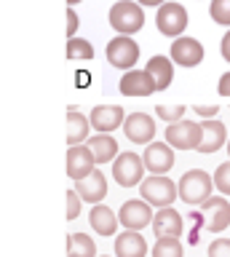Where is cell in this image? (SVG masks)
Returning a JSON list of instances; mask_svg holds the SVG:
<instances>
[{"label":"cell","mask_w":230,"mask_h":257,"mask_svg":"<svg viewBox=\"0 0 230 257\" xmlns=\"http://www.w3.org/2000/svg\"><path fill=\"white\" fill-rule=\"evenodd\" d=\"M142 158H145L150 174H166L174 166V148L169 142H150L142 153Z\"/></svg>","instance_id":"12"},{"label":"cell","mask_w":230,"mask_h":257,"mask_svg":"<svg viewBox=\"0 0 230 257\" xmlns=\"http://www.w3.org/2000/svg\"><path fill=\"white\" fill-rule=\"evenodd\" d=\"M209 14H211V19L217 22V24L230 27V0H211Z\"/></svg>","instance_id":"28"},{"label":"cell","mask_w":230,"mask_h":257,"mask_svg":"<svg viewBox=\"0 0 230 257\" xmlns=\"http://www.w3.org/2000/svg\"><path fill=\"white\" fill-rule=\"evenodd\" d=\"M201 128H203V137H201V145H198V153H217L222 150V145L227 142V126L217 118H209V120H201Z\"/></svg>","instance_id":"18"},{"label":"cell","mask_w":230,"mask_h":257,"mask_svg":"<svg viewBox=\"0 0 230 257\" xmlns=\"http://www.w3.org/2000/svg\"><path fill=\"white\" fill-rule=\"evenodd\" d=\"M214 188H217L222 196H230V161L214 169Z\"/></svg>","instance_id":"29"},{"label":"cell","mask_w":230,"mask_h":257,"mask_svg":"<svg viewBox=\"0 0 230 257\" xmlns=\"http://www.w3.org/2000/svg\"><path fill=\"white\" fill-rule=\"evenodd\" d=\"M203 59V46L198 43L195 38H174L171 43V62L179 64V67H195V64H201Z\"/></svg>","instance_id":"14"},{"label":"cell","mask_w":230,"mask_h":257,"mask_svg":"<svg viewBox=\"0 0 230 257\" xmlns=\"http://www.w3.org/2000/svg\"><path fill=\"white\" fill-rule=\"evenodd\" d=\"M118 88H121L123 96H150L158 91L155 80L147 70H126V75L121 78Z\"/></svg>","instance_id":"13"},{"label":"cell","mask_w":230,"mask_h":257,"mask_svg":"<svg viewBox=\"0 0 230 257\" xmlns=\"http://www.w3.org/2000/svg\"><path fill=\"white\" fill-rule=\"evenodd\" d=\"M155 115L158 120H166V123H177V120L185 118V107L182 104H158Z\"/></svg>","instance_id":"27"},{"label":"cell","mask_w":230,"mask_h":257,"mask_svg":"<svg viewBox=\"0 0 230 257\" xmlns=\"http://www.w3.org/2000/svg\"><path fill=\"white\" fill-rule=\"evenodd\" d=\"M78 3H81V0H67V6H70V8H73V6H78Z\"/></svg>","instance_id":"37"},{"label":"cell","mask_w":230,"mask_h":257,"mask_svg":"<svg viewBox=\"0 0 230 257\" xmlns=\"http://www.w3.org/2000/svg\"><path fill=\"white\" fill-rule=\"evenodd\" d=\"M67 59H94V46L83 38L67 40Z\"/></svg>","instance_id":"26"},{"label":"cell","mask_w":230,"mask_h":257,"mask_svg":"<svg viewBox=\"0 0 230 257\" xmlns=\"http://www.w3.org/2000/svg\"><path fill=\"white\" fill-rule=\"evenodd\" d=\"M145 172H147L145 158L137 156V153H131V150H123L113 164V180L121 185V188H137V185H142Z\"/></svg>","instance_id":"4"},{"label":"cell","mask_w":230,"mask_h":257,"mask_svg":"<svg viewBox=\"0 0 230 257\" xmlns=\"http://www.w3.org/2000/svg\"><path fill=\"white\" fill-rule=\"evenodd\" d=\"M177 188H179V198L190 206H198V204H203V201H209L211 193L217 190L214 188V177H209L206 172H201V169L185 172L179 177Z\"/></svg>","instance_id":"1"},{"label":"cell","mask_w":230,"mask_h":257,"mask_svg":"<svg viewBox=\"0 0 230 257\" xmlns=\"http://www.w3.org/2000/svg\"><path fill=\"white\" fill-rule=\"evenodd\" d=\"M81 206H83V198L78 196V190H67V220H75L81 217Z\"/></svg>","instance_id":"30"},{"label":"cell","mask_w":230,"mask_h":257,"mask_svg":"<svg viewBox=\"0 0 230 257\" xmlns=\"http://www.w3.org/2000/svg\"><path fill=\"white\" fill-rule=\"evenodd\" d=\"M89 222H91V228H94V233H97V236H118V225H121L118 214H115L110 206H105V204L91 206Z\"/></svg>","instance_id":"19"},{"label":"cell","mask_w":230,"mask_h":257,"mask_svg":"<svg viewBox=\"0 0 230 257\" xmlns=\"http://www.w3.org/2000/svg\"><path fill=\"white\" fill-rule=\"evenodd\" d=\"M155 118L147 112H131L123 120V134L129 137L134 145H150L155 140Z\"/></svg>","instance_id":"10"},{"label":"cell","mask_w":230,"mask_h":257,"mask_svg":"<svg viewBox=\"0 0 230 257\" xmlns=\"http://www.w3.org/2000/svg\"><path fill=\"white\" fill-rule=\"evenodd\" d=\"M227 156H230V142H227Z\"/></svg>","instance_id":"38"},{"label":"cell","mask_w":230,"mask_h":257,"mask_svg":"<svg viewBox=\"0 0 230 257\" xmlns=\"http://www.w3.org/2000/svg\"><path fill=\"white\" fill-rule=\"evenodd\" d=\"M67 257H99L94 238L86 233H70L67 236Z\"/></svg>","instance_id":"24"},{"label":"cell","mask_w":230,"mask_h":257,"mask_svg":"<svg viewBox=\"0 0 230 257\" xmlns=\"http://www.w3.org/2000/svg\"><path fill=\"white\" fill-rule=\"evenodd\" d=\"M153 206L147 204L145 198H131L126 201V204L121 206V212H118V220H121V225L126 230H142L147 228V225H153Z\"/></svg>","instance_id":"8"},{"label":"cell","mask_w":230,"mask_h":257,"mask_svg":"<svg viewBox=\"0 0 230 257\" xmlns=\"http://www.w3.org/2000/svg\"><path fill=\"white\" fill-rule=\"evenodd\" d=\"M145 70L153 75L158 91H163V88L171 86V80H174V62H171V56H161V54L153 56V59L147 62Z\"/></svg>","instance_id":"23"},{"label":"cell","mask_w":230,"mask_h":257,"mask_svg":"<svg viewBox=\"0 0 230 257\" xmlns=\"http://www.w3.org/2000/svg\"><path fill=\"white\" fill-rule=\"evenodd\" d=\"M139 193H142V198H145L153 209H166V206H171L174 201L179 198L177 182L169 180L166 174H150V177H145L142 185H139Z\"/></svg>","instance_id":"2"},{"label":"cell","mask_w":230,"mask_h":257,"mask_svg":"<svg viewBox=\"0 0 230 257\" xmlns=\"http://www.w3.org/2000/svg\"><path fill=\"white\" fill-rule=\"evenodd\" d=\"M89 134H91V118H86L81 110L70 107L67 110V148L89 142Z\"/></svg>","instance_id":"22"},{"label":"cell","mask_w":230,"mask_h":257,"mask_svg":"<svg viewBox=\"0 0 230 257\" xmlns=\"http://www.w3.org/2000/svg\"><path fill=\"white\" fill-rule=\"evenodd\" d=\"M217 91L222 96H230V72H225V75L219 78V86H217Z\"/></svg>","instance_id":"35"},{"label":"cell","mask_w":230,"mask_h":257,"mask_svg":"<svg viewBox=\"0 0 230 257\" xmlns=\"http://www.w3.org/2000/svg\"><path fill=\"white\" fill-rule=\"evenodd\" d=\"M94 166H97V161H94L89 145H73V148L67 150V174L70 180H83V177H89L94 172Z\"/></svg>","instance_id":"16"},{"label":"cell","mask_w":230,"mask_h":257,"mask_svg":"<svg viewBox=\"0 0 230 257\" xmlns=\"http://www.w3.org/2000/svg\"><path fill=\"white\" fill-rule=\"evenodd\" d=\"M185 249H182L179 238H155L153 246V257H182Z\"/></svg>","instance_id":"25"},{"label":"cell","mask_w":230,"mask_h":257,"mask_svg":"<svg viewBox=\"0 0 230 257\" xmlns=\"http://www.w3.org/2000/svg\"><path fill=\"white\" fill-rule=\"evenodd\" d=\"M201 137H203V128H201V123H195V120L182 118L177 123L166 126V142H169L174 150H198Z\"/></svg>","instance_id":"5"},{"label":"cell","mask_w":230,"mask_h":257,"mask_svg":"<svg viewBox=\"0 0 230 257\" xmlns=\"http://www.w3.org/2000/svg\"><path fill=\"white\" fill-rule=\"evenodd\" d=\"M182 228H185V220H182V214L177 212V209H171V206L158 209L155 217H153L155 238H179Z\"/></svg>","instance_id":"15"},{"label":"cell","mask_w":230,"mask_h":257,"mask_svg":"<svg viewBox=\"0 0 230 257\" xmlns=\"http://www.w3.org/2000/svg\"><path fill=\"white\" fill-rule=\"evenodd\" d=\"M139 6H155V8H161L163 3H169V0H137Z\"/></svg>","instance_id":"36"},{"label":"cell","mask_w":230,"mask_h":257,"mask_svg":"<svg viewBox=\"0 0 230 257\" xmlns=\"http://www.w3.org/2000/svg\"><path fill=\"white\" fill-rule=\"evenodd\" d=\"M107 62L118 70H131L139 59V46L137 40H131V35H115L107 43Z\"/></svg>","instance_id":"7"},{"label":"cell","mask_w":230,"mask_h":257,"mask_svg":"<svg viewBox=\"0 0 230 257\" xmlns=\"http://www.w3.org/2000/svg\"><path fill=\"white\" fill-rule=\"evenodd\" d=\"M115 257H147V241L139 230H123L115 236Z\"/></svg>","instance_id":"20"},{"label":"cell","mask_w":230,"mask_h":257,"mask_svg":"<svg viewBox=\"0 0 230 257\" xmlns=\"http://www.w3.org/2000/svg\"><path fill=\"white\" fill-rule=\"evenodd\" d=\"M110 24H113L118 35H134V32L145 27V11L134 0H118L110 8Z\"/></svg>","instance_id":"3"},{"label":"cell","mask_w":230,"mask_h":257,"mask_svg":"<svg viewBox=\"0 0 230 257\" xmlns=\"http://www.w3.org/2000/svg\"><path fill=\"white\" fill-rule=\"evenodd\" d=\"M78 24H81V19H78V14L73 11V8H67V40H70V38H75Z\"/></svg>","instance_id":"33"},{"label":"cell","mask_w":230,"mask_h":257,"mask_svg":"<svg viewBox=\"0 0 230 257\" xmlns=\"http://www.w3.org/2000/svg\"><path fill=\"white\" fill-rule=\"evenodd\" d=\"M201 212H203V225H206L209 233L227 230V225H230V201L225 196H211L209 201H203Z\"/></svg>","instance_id":"9"},{"label":"cell","mask_w":230,"mask_h":257,"mask_svg":"<svg viewBox=\"0 0 230 257\" xmlns=\"http://www.w3.org/2000/svg\"><path fill=\"white\" fill-rule=\"evenodd\" d=\"M75 190H78V196L83 198V204L97 206V204H102V201H105V196H107V177L94 169L89 177H83V180L75 182Z\"/></svg>","instance_id":"17"},{"label":"cell","mask_w":230,"mask_h":257,"mask_svg":"<svg viewBox=\"0 0 230 257\" xmlns=\"http://www.w3.org/2000/svg\"><path fill=\"white\" fill-rule=\"evenodd\" d=\"M86 145H89V150H91L97 164H110V161H115L121 156V148H118L113 134H94V137H89Z\"/></svg>","instance_id":"21"},{"label":"cell","mask_w":230,"mask_h":257,"mask_svg":"<svg viewBox=\"0 0 230 257\" xmlns=\"http://www.w3.org/2000/svg\"><path fill=\"white\" fill-rule=\"evenodd\" d=\"M209 257H230V238H214L209 249H206Z\"/></svg>","instance_id":"31"},{"label":"cell","mask_w":230,"mask_h":257,"mask_svg":"<svg viewBox=\"0 0 230 257\" xmlns=\"http://www.w3.org/2000/svg\"><path fill=\"white\" fill-rule=\"evenodd\" d=\"M193 110H195V112H198V115H201L203 120H209V118H217V112H219V107H217V104H195Z\"/></svg>","instance_id":"32"},{"label":"cell","mask_w":230,"mask_h":257,"mask_svg":"<svg viewBox=\"0 0 230 257\" xmlns=\"http://www.w3.org/2000/svg\"><path fill=\"white\" fill-rule=\"evenodd\" d=\"M219 54H222V59L230 64V30L225 32V38H222V43H219Z\"/></svg>","instance_id":"34"},{"label":"cell","mask_w":230,"mask_h":257,"mask_svg":"<svg viewBox=\"0 0 230 257\" xmlns=\"http://www.w3.org/2000/svg\"><path fill=\"white\" fill-rule=\"evenodd\" d=\"M155 27L166 38H179L187 27V11L179 3H163L155 14Z\"/></svg>","instance_id":"6"},{"label":"cell","mask_w":230,"mask_h":257,"mask_svg":"<svg viewBox=\"0 0 230 257\" xmlns=\"http://www.w3.org/2000/svg\"><path fill=\"white\" fill-rule=\"evenodd\" d=\"M91 128L97 134H113L115 128H123L126 112L118 104H99V107L91 110Z\"/></svg>","instance_id":"11"}]
</instances>
